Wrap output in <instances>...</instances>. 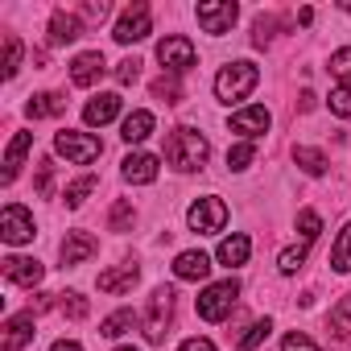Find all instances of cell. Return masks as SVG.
<instances>
[{"label": "cell", "mask_w": 351, "mask_h": 351, "mask_svg": "<svg viewBox=\"0 0 351 351\" xmlns=\"http://www.w3.org/2000/svg\"><path fill=\"white\" fill-rule=\"evenodd\" d=\"M207 157H211V145H207V136H203L199 128H186V124H182V128L169 132V141H165V161L178 169V173L203 169Z\"/></svg>", "instance_id": "1"}, {"label": "cell", "mask_w": 351, "mask_h": 351, "mask_svg": "<svg viewBox=\"0 0 351 351\" xmlns=\"http://www.w3.org/2000/svg\"><path fill=\"white\" fill-rule=\"evenodd\" d=\"M261 83V71H256V62H228L219 75H215V99L219 104H240L244 95H252V87Z\"/></svg>", "instance_id": "2"}, {"label": "cell", "mask_w": 351, "mask_h": 351, "mask_svg": "<svg viewBox=\"0 0 351 351\" xmlns=\"http://www.w3.org/2000/svg\"><path fill=\"white\" fill-rule=\"evenodd\" d=\"M236 298H240V281H236V277H223V281L207 285V289L199 293V318H207V322H223V318L232 314Z\"/></svg>", "instance_id": "3"}, {"label": "cell", "mask_w": 351, "mask_h": 351, "mask_svg": "<svg viewBox=\"0 0 351 351\" xmlns=\"http://www.w3.org/2000/svg\"><path fill=\"white\" fill-rule=\"evenodd\" d=\"M169 322H173V289H169V285H157V289L149 293V310H145V318H141L145 339H149V343H165Z\"/></svg>", "instance_id": "4"}, {"label": "cell", "mask_w": 351, "mask_h": 351, "mask_svg": "<svg viewBox=\"0 0 351 351\" xmlns=\"http://www.w3.org/2000/svg\"><path fill=\"white\" fill-rule=\"evenodd\" d=\"M54 153L58 157H66L71 165H91L99 153H104V145H99V136H91V132H58L54 136Z\"/></svg>", "instance_id": "5"}, {"label": "cell", "mask_w": 351, "mask_h": 351, "mask_svg": "<svg viewBox=\"0 0 351 351\" xmlns=\"http://www.w3.org/2000/svg\"><path fill=\"white\" fill-rule=\"evenodd\" d=\"M195 17H199L203 34H211V38H223V34L236 25V17H240V5H236V0H203V5L195 9Z\"/></svg>", "instance_id": "6"}, {"label": "cell", "mask_w": 351, "mask_h": 351, "mask_svg": "<svg viewBox=\"0 0 351 351\" xmlns=\"http://www.w3.org/2000/svg\"><path fill=\"white\" fill-rule=\"evenodd\" d=\"M186 223H191V232H199V236H215V232H223V223H228V203L215 199V195H207V199H199V203L186 211Z\"/></svg>", "instance_id": "7"}, {"label": "cell", "mask_w": 351, "mask_h": 351, "mask_svg": "<svg viewBox=\"0 0 351 351\" xmlns=\"http://www.w3.org/2000/svg\"><path fill=\"white\" fill-rule=\"evenodd\" d=\"M157 62H161V71L165 75H186L191 66H195V42L191 38H182V34H173V38H165L161 46H157Z\"/></svg>", "instance_id": "8"}, {"label": "cell", "mask_w": 351, "mask_h": 351, "mask_svg": "<svg viewBox=\"0 0 351 351\" xmlns=\"http://www.w3.org/2000/svg\"><path fill=\"white\" fill-rule=\"evenodd\" d=\"M149 34H153V17H149V5H132V9H124V13H120V21H116V29H112V38H116L120 46L145 42Z\"/></svg>", "instance_id": "9"}, {"label": "cell", "mask_w": 351, "mask_h": 351, "mask_svg": "<svg viewBox=\"0 0 351 351\" xmlns=\"http://www.w3.org/2000/svg\"><path fill=\"white\" fill-rule=\"evenodd\" d=\"M34 215L21 207V203H9L5 211H0V236H5V244H29L34 240Z\"/></svg>", "instance_id": "10"}, {"label": "cell", "mask_w": 351, "mask_h": 351, "mask_svg": "<svg viewBox=\"0 0 351 351\" xmlns=\"http://www.w3.org/2000/svg\"><path fill=\"white\" fill-rule=\"evenodd\" d=\"M269 124H273V116H269V108H261V104H248V108H240V112L232 116V132H240L244 141H256L261 132H269Z\"/></svg>", "instance_id": "11"}, {"label": "cell", "mask_w": 351, "mask_h": 351, "mask_svg": "<svg viewBox=\"0 0 351 351\" xmlns=\"http://www.w3.org/2000/svg\"><path fill=\"white\" fill-rule=\"evenodd\" d=\"M34 343V314H13L5 326H0V351H21Z\"/></svg>", "instance_id": "12"}, {"label": "cell", "mask_w": 351, "mask_h": 351, "mask_svg": "<svg viewBox=\"0 0 351 351\" xmlns=\"http://www.w3.org/2000/svg\"><path fill=\"white\" fill-rule=\"evenodd\" d=\"M95 236L91 232H66V240H62V248H58V256H62V269H75V265H83V261H91L95 256Z\"/></svg>", "instance_id": "13"}, {"label": "cell", "mask_w": 351, "mask_h": 351, "mask_svg": "<svg viewBox=\"0 0 351 351\" xmlns=\"http://www.w3.org/2000/svg\"><path fill=\"white\" fill-rule=\"evenodd\" d=\"M173 277L178 281H207L211 277V256L191 248V252H178L173 256Z\"/></svg>", "instance_id": "14"}, {"label": "cell", "mask_w": 351, "mask_h": 351, "mask_svg": "<svg viewBox=\"0 0 351 351\" xmlns=\"http://www.w3.org/2000/svg\"><path fill=\"white\" fill-rule=\"evenodd\" d=\"M120 173H124V182H132V186H149L157 178V157L153 153H128L120 161Z\"/></svg>", "instance_id": "15"}, {"label": "cell", "mask_w": 351, "mask_h": 351, "mask_svg": "<svg viewBox=\"0 0 351 351\" xmlns=\"http://www.w3.org/2000/svg\"><path fill=\"white\" fill-rule=\"evenodd\" d=\"M120 116V95L116 91H104V95H95L87 108H83V120L91 124V128H104V124H112Z\"/></svg>", "instance_id": "16"}, {"label": "cell", "mask_w": 351, "mask_h": 351, "mask_svg": "<svg viewBox=\"0 0 351 351\" xmlns=\"http://www.w3.org/2000/svg\"><path fill=\"white\" fill-rule=\"evenodd\" d=\"M42 265L34 261V256H5V277L13 281V285H25V289H34L38 281H42Z\"/></svg>", "instance_id": "17"}, {"label": "cell", "mask_w": 351, "mask_h": 351, "mask_svg": "<svg viewBox=\"0 0 351 351\" xmlns=\"http://www.w3.org/2000/svg\"><path fill=\"white\" fill-rule=\"evenodd\" d=\"M99 75H104V54H99V50H87V54H79V58L71 62V83H75V87H91Z\"/></svg>", "instance_id": "18"}, {"label": "cell", "mask_w": 351, "mask_h": 351, "mask_svg": "<svg viewBox=\"0 0 351 351\" xmlns=\"http://www.w3.org/2000/svg\"><path fill=\"white\" fill-rule=\"evenodd\" d=\"M136 281H141V269L136 265H116V269L99 273V289L104 293H128Z\"/></svg>", "instance_id": "19"}, {"label": "cell", "mask_w": 351, "mask_h": 351, "mask_svg": "<svg viewBox=\"0 0 351 351\" xmlns=\"http://www.w3.org/2000/svg\"><path fill=\"white\" fill-rule=\"evenodd\" d=\"M34 149V132H17L13 141H9V153H5V173H0V178H5V186L17 178L21 173V161H25V153Z\"/></svg>", "instance_id": "20"}, {"label": "cell", "mask_w": 351, "mask_h": 351, "mask_svg": "<svg viewBox=\"0 0 351 351\" xmlns=\"http://www.w3.org/2000/svg\"><path fill=\"white\" fill-rule=\"evenodd\" d=\"M79 34H83V21H79L75 13H62V9H58V13L50 17V46H66V42H75Z\"/></svg>", "instance_id": "21"}, {"label": "cell", "mask_w": 351, "mask_h": 351, "mask_svg": "<svg viewBox=\"0 0 351 351\" xmlns=\"http://www.w3.org/2000/svg\"><path fill=\"white\" fill-rule=\"evenodd\" d=\"M149 132H153V112H145V108H136V112H128V116L120 120V136H124L128 145H141Z\"/></svg>", "instance_id": "22"}, {"label": "cell", "mask_w": 351, "mask_h": 351, "mask_svg": "<svg viewBox=\"0 0 351 351\" xmlns=\"http://www.w3.org/2000/svg\"><path fill=\"white\" fill-rule=\"evenodd\" d=\"M215 256H219V265H228V269H236V265H244V261L252 256V240L236 232V236H228V240L219 244V252H215Z\"/></svg>", "instance_id": "23"}, {"label": "cell", "mask_w": 351, "mask_h": 351, "mask_svg": "<svg viewBox=\"0 0 351 351\" xmlns=\"http://www.w3.org/2000/svg\"><path fill=\"white\" fill-rule=\"evenodd\" d=\"M66 108V99L58 95V91H42V95H34L29 104H25V116L29 120H50V116H58Z\"/></svg>", "instance_id": "24"}, {"label": "cell", "mask_w": 351, "mask_h": 351, "mask_svg": "<svg viewBox=\"0 0 351 351\" xmlns=\"http://www.w3.org/2000/svg\"><path fill=\"white\" fill-rule=\"evenodd\" d=\"M293 161L310 173V178H322V173H326V153L322 149H310V145H298L293 149Z\"/></svg>", "instance_id": "25"}, {"label": "cell", "mask_w": 351, "mask_h": 351, "mask_svg": "<svg viewBox=\"0 0 351 351\" xmlns=\"http://www.w3.org/2000/svg\"><path fill=\"white\" fill-rule=\"evenodd\" d=\"M330 265H335V273H351V223H343V232L330 248Z\"/></svg>", "instance_id": "26"}, {"label": "cell", "mask_w": 351, "mask_h": 351, "mask_svg": "<svg viewBox=\"0 0 351 351\" xmlns=\"http://www.w3.org/2000/svg\"><path fill=\"white\" fill-rule=\"evenodd\" d=\"M132 322H136L132 310H116V314H108V318L99 322V335H104V339H120L124 330H132Z\"/></svg>", "instance_id": "27"}, {"label": "cell", "mask_w": 351, "mask_h": 351, "mask_svg": "<svg viewBox=\"0 0 351 351\" xmlns=\"http://www.w3.org/2000/svg\"><path fill=\"white\" fill-rule=\"evenodd\" d=\"M273 335V318H256L244 335H240V351H252V347H261L265 339Z\"/></svg>", "instance_id": "28"}, {"label": "cell", "mask_w": 351, "mask_h": 351, "mask_svg": "<svg viewBox=\"0 0 351 351\" xmlns=\"http://www.w3.org/2000/svg\"><path fill=\"white\" fill-rule=\"evenodd\" d=\"M306 252H310V244H306V240H302V244H289V248L277 256V269H281L285 277H289V273H298V269H302V261H306Z\"/></svg>", "instance_id": "29"}, {"label": "cell", "mask_w": 351, "mask_h": 351, "mask_svg": "<svg viewBox=\"0 0 351 351\" xmlns=\"http://www.w3.org/2000/svg\"><path fill=\"white\" fill-rule=\"evenodd\" d=\"M95 186H99V182H95V173H83L79 182H71V186H66V207H83V203H87V195H91Z\"/></svg>", "instance_id": "30"}, {"label": "cell", "mask_w": 351, "mask_h": 351, "mask_svg": "<svg viewBox=\"0 0 351 351\" xmlns=\"http://www.w3.org/2000/svg\"><path fill=\"white\" fill-rule=\"evenodd\" d=\"M252 157H256V145H252V141H240V145H232V149H228V169H236V173H240V169H248V165H252Z\"/></svg>", "instance_id": "31"}, {"label": "cell", "mask_w": 351, "mask_h": 351, "mask_svg": "<svg viewBox=\"0 0 351 351\" xmlns=\"http://www.w3.org/2000/svg\"><path fill=\"white\" fill-rule=\"evenodd\" d=\"M330 330H335L339 339H347V335H351V293L330 310Z\"/></svg>", "instance_id": "32"}, {"label": "cell", "mask_w": 351, "mask_h": 351, "mask_svg": "<svg viewBox=\"0 0 351 351\" xmlns=\"http://www.w3.org/2000/svg\"><path fill=\"white\" fill-rule=\"evenodd\" d=\"M326 104H330V112H335L339 120H351V83H339Z\"/></svg>", "instance_id": "33"}, {"label": "cell", "mask_w": 351, "mask_h": 351, "mask_svg": "<svg viewBox=\"0 0 351 351\" xmlns=\"http://www.w3.org/2000/svg\"><path fill=\"white\" fill-rule=\"evenodd\" d=\"M21 42L17 38H5V79H17V71H21Z\"/></svg>", "instance_id": "34"}, {"label": "cell", "mask_w": 351, "mask_h": 351, "mask_svg": "<svg viewBox=\"0 0 351 351\" xmlns=\"http://www.w3.org/2000/svg\"><path fill=\"white\" fill-rule=\"evenodd\" d=\"M330 75L343 79V83H351V46H343V50L330 54Z\"/></svg>", "instance_id": "35"}, {"label": "cell", "mask_w": 351, "mask_h": 351, "mask_svg": "<svg viewBox=\"0 0 351 351\" xmlns=\"http://www.w3.org/2000/svg\"><path fill=\"white\" fill-rule=\"evenodd\" d=\"M298 232H302V240H306V244H314V240H318V232H322V219H318L314 211H302V215H298Z\"/></svg>", "instance_id": "36"}, {"label": "cell", "mask_w": 351, "mask_h": 351, "mask_svg": "<svg viewBox=\"0 0 351 351\" xmlns=\"http://www.w3.org/2000/svg\"><path fill=\"white\" fill-rule=\"evenodd\" d=\"M153 95H165V104H178L182 99V87H178V79H173V75H165V79L153 83Z\"/></svg>", "instance_id": "37"}, {"label": "cell", "mask_w": 351, "mask_h": 351, "mask_svg": "<svg viewBox=\"0 0 351 351\" xmlns=\"http://www.w3.org/2000/svg\"><path fill=\"white\" fill-rule=\"evenodd\" d=\"M87 310H91V306H87L83 293H66V302H62V314H66V318H87Z\"/></svg>", "instance_id": "38"}, {"label": "cell", "mask_w": 351, "mask_h": 351, "mask_svg": "<svg viewBox=\"0 0 351 351\" xmlns=\"http://www.w3.org/2000/svg\"><path fill=\"white\" fill-rule=\"evenodd\" d=\"M136 75H141V62H136V58H124V62L116 66V83H120V87L136 83Z\"/></svg>", "instance_id": "39"}, {"label": "cell", "mask_w": 351, "mask_h": 351, "mask_svg": "<svg viewBox=\"0 0 351 351\" xmlns=\"http://www.w3.org/2000/svg\"><path fill=\"white\" fill-rule=\"evenodd\" d=\"M281 351H318V343L293 330V335H285V339H281Z\"/></svg>", "instance_id": "40"}, {"label": "cell", "mask_w": 351, "mask_h": 351, "mask_svg": "<svg viewBox=\"0 0 351 351\" xmlns=\"http://www.w3.org/2000/svg\"><path fill=\"white\" fill-rule=\"evenodd\" d=\"M132 223V203H116L112 207V232H124Z\"/></svg>", "instance_id": "41"}, {"label": "cell", "mask_w": 351, "mask_h": 351, "mask_svg": "<svg viewBox=\"0 0 351 351\" xmlns=\"http://www.w3.org/2000/svg\"><path fill=\"white\" fill-rule=\"evenodd\" d=\"M273 25H277L273 17H261V21H256V34H252V46H269V38H273Z\"/></svg>", "instance_id": "42"}, {"label": "cell", "mask_w": 351, "mask_h": 351, "mask_svg": "<svg viewBox=\"0 0 351 351\" xmlns=\"http://www.w3.org/2000/svg\"><path fill=\"white\" fill-rule=\"evenodd\" d=\"M50 186H54V165H42L38 169V195H50Z\"/></svg>", "instance_id": "43"}, {"label": "cell", "mask_w": 351, "mask_h": 351, "mask_svg": "<svg viewBox=\"0 0 351 351\" xmlns=\"http://www.w3.org/2000/svg\"><path fill=\"white\" fill-rule=\"evenodd\" d=\"M178 351H219V347H215L211 339H186V343H182Z\"/></svg>", "instance_id": "44"}, {"label": "cell", "mask_w": 351, "mask_h": 351, "mask_svg": "<svg viewBox=\"0 0 351 351\" xmlns=\"http://www.w3.org/2000/svg\"><path fill=\"white\" fill-rule=\"evenodd\" d=\"M42 310H50V293H38V298L29 302V314H42Z\"/></svg>", "instance_id": "45"}, {"label": "cell", "mask_w": 351, "mask_h": 351, "mask_svg": "<svg viewBox=\"0 0 351 351\" xmlns=\"http://www.w3.org/2000/svg\"><path fill=\"white\" fill-rule=\"evenodd\" d=\"M50 351H83V347H79V343H75V339H58V343H54V347H50Z\"/></svg>", "instance_id": "46"}, {"label": "cell", "mask_w": 351, "mask_h": 351, "mask_svg": "<svg viewBox=\"0 0 351 351\" xmlns=\"http://www.w3.org/2000/svg\"><path fill=\"white\" fill-rule=\"evenodd\" d=\"M87 17H108V5L99 0V5H87Z\"/></svg>", "instance_id": "47"}, {"label": "cell", "mask_w": 351, "mask_h": 351, "mask_svg": "<svg viewBox=\"0 0 351 351\" xmlns=\"http://www.w3.org/2000/svg\"><path fill=\"white\" fill-rule=\"evenodd\" d=\"M116 351H141V347H132V343H120V347H116Z\"/></svg>", "instance_id": "48"}]
</instances>
